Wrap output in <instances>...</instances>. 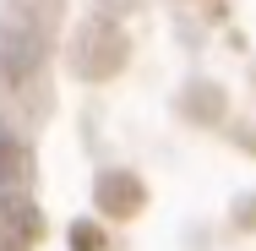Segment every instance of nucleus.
I'll return each mask as SVG.
<instances>
[{
  "instance_id": "1",
  "label": "nucleus",
  "mask_w": 256,
  "mask_h": 251,
  "mask_svg": "<svg viewBox=\"0 0 256 251\" xmlns=\"http://www.w3.org/2000/svg\"><path fill=\"white\" fill-rule=\"evenodd\" d=\"M44 235V213L22 191H0V251H33Z\"/></svg>"
},
{
  "instance_id": "3",
  "label": "nucleus",
  "mask_w": 256,
  "mask_h": 251,
  "mask_svg": "<svg viewBox=\"0 0 256 251\" xmlns=\"http://www.w3.org/2000/svg\"><path fill=\"white\" fill-rule=\"evenodd\" d=\"M98 202L109 207V213H131V207L142 202V191H136V180H131V175H104Z\"/></svg>"
},
{
  "instance_id": "2",
  "label": "nucleus",
  "mask_w": 256,
  "mask_h": 251,
  "mask_svg": "<svg viewBox=\"0 0 256 251\" xmlns=\"http://www.w3.org/2000/svg\"><path fill=\"white\" fill-rule=\"evenodd\" d=\"M28 180V153H22V142L0 126V191H11V186H22Z\"/></svg>"
}]
</instances>
